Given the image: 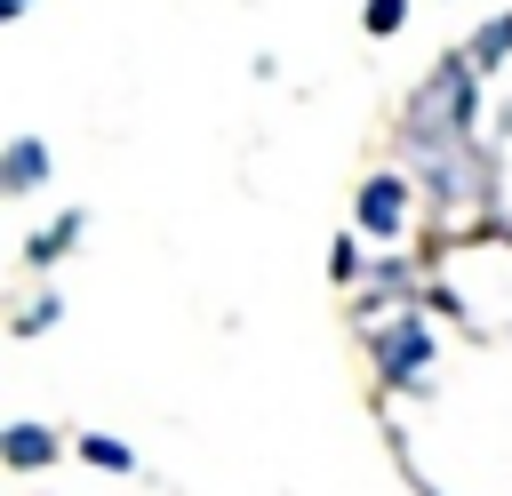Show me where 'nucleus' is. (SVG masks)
Wrapping results in <instances>:
<instances>
[{"instance_id":"12","label":"nucleus","mask_w":512,"mask_h":496,"mask_svg":"<svg viewBox=\"0 0 512 496\" xmlns=\"http://www.w3.org/2000/svg\"><path fill=\"white\" fill-rule=\"evenodd\" d=\"M64 320V296H32L24 312H16V336H40V328H56Z\"/></svg>"},{"instance_id":"1","label":"nucleus","mask_w":512,"mask_h":496,"mask_svg":"<svg viewBox=\"0 0 512 496\" xmlns=\"http://www.w3.org/2000/svg\"><path fill=\"white\" fill-rule=\"evenodd\" d=\"M472 120H480V64L456 48V56H440V64L424 72V88L400 104V152L456 144V136H472Z\"/></svg>"},{"instance_id":"14","label":"nucleus","mask_w":512,"mask_h":496,"mask_svg":"<svg viewBox=\"0 0 512 496\" xmlns=\"http://www.w3.org/2000/svg\"><path fill=\"white\" fill-rule=\"evenodd\" d=\"M24 8H32V0H0V16H24Z\"/></svg>"},{"instance_id":"4","label":"nucleus","mask_w":512,"mask_h":496,"mask_svg":"<svg viewBox=\"0 0 512 496\" xmlns=\"http://www.w3.org/2000/svg\"><path fill=\"white\" fill-rule=\"evenodd\" d=\"M352 224H360L368 240H400V232H408V176H392V168L360 176V192H352Z\"/></svg>"},{"instance_id":"10","label":"nucleus","mask_w":512,"mask_h":496,"mask_svg":"<svg viewBox=\"0 0 512 496\" xmlns=\"http://www.w3.org/2000/svg\"><path fill=\"white\" fill-rule=\"evenodd\" d=\"M80 464H96V472H136V448L112 440V432H80Z\"/></svg>"},{"instance_id":"5","label":"nucleus","mask_w":512,"mask_h":496,"mask_svg":"<svg viewBox=\"0 0 512 496\" xmlns=\"http://www.w3.org/2000/svg\"><path fill=\"white\" fill-rule=\"evenodd\" d=\"M0 456H8V472H40V464L64 456V440H56L48 424H8V432H0Z\"/></svg>"},{"instance_id":"7","label":"nucleus","mask_w":512,"mask_h":496,"mask_svg":"<svg viewBox=\"0 0 512 496\" xmlns=\"http://www.w3.org/2000/svg\"><path fill=\"white\" fill-rule=\"evenodd\" d=\"M368 288H376V296H368L360 312H376V304H408V296H416V272H408V256H376V264H368Z\"/></svg>"},{"instance_id":"9","label":"nucleus","mask_w":512,"mask_h":496,"mask_svg":"<svg viewBox=\"0 0 512 496\" xmlns=\"http://www.w3.org/2000/svg\"><path fill=\"white\" fill-rule=\"evenodd\" d=\"M464 56H472L480 72H496V64L512 56V8H504V16H488V24H480V32L464 40Z\"/></svg>"},{"instance_id":"3","label":"nucleus","mask_w":512,"mask_h":496,"mask_svg":"<svg viewBox=\"0 0 512 496\" xmlns=\"http://www.w3.org/2000/svg\"><path fill=\"white\" fill-rule=\"evenodd\" d=\"M368 352H376V376H384L392 392H416L440 344H432V328H424L416 312H392V320H384V328L368 336Z\"/></svg>"},{"instance_id":"11","label":"nucleus","mask_w":512,"mask_h":496,"mask_svg":"<svg viewBox=\"0 0 512 496\" xmlns=\"http://www.w3.org/2000/svg\"><path fill=\"white\" fill-rule=\"evenodd\" d=\"M400 24H408V0H368V8H360V32H368V40H392Z\"/></svg>"},{"instance_id":"2","label":"nucleus","mask_w":512,"mask_h":496,"mask_svg":"<svg viewBox=\"0 0 512 496\" xmlns=\"http://www.w3.org/2000/svg\"><path fill=\"white\" fill-rule=\"evenodd\" d=\"M408 160H416V184L432 192V208H440V216L480 208V200L496 192V160H488L472 136H456V144H424V152H408Z\"/></svg>"},{"instance_id":"8","label":"nucleus","mask_w":512,"mask_h":496,"mask_svg":"<svg viewBox=\"0 0 512 496\" xmlns=\"http://www.w3.org/2000/svg\"><path fill=\"white\" fill-rule=\"evenodd\" d=\"M80 232H88V216H80V208H64L48 232H32V240H24V264H56V256H64Z\"/></svg>"},{"instance_id":"6","label":"nucleus","mask_w":512,"mask_h":496,"mask_svg":"<svg viewBox=\"0 0 512 496\" xmlns=\"http://www.w3.org/2000/svg\"><path fill=\"white\" fill-rule=\"evenodd\" d=\"M40 176H48V144H40V136H16V144H8V160H0V192H8V200H24Z\"/></svg>"},{"instance_id":"13","label":"nucleus","mask_w":512,"mask_h":496,"mask_svg":"<svg viewBox=\"0 0 512 496\" xmlns=\"http://www.w3.org/2000/svg\"><path fill=\"white\" fill-rule=\"evenodd\" d=\"M328 272L352 288V280H360V248H352V240H336V248H328Z\"/></svg>"}]
</instances>
